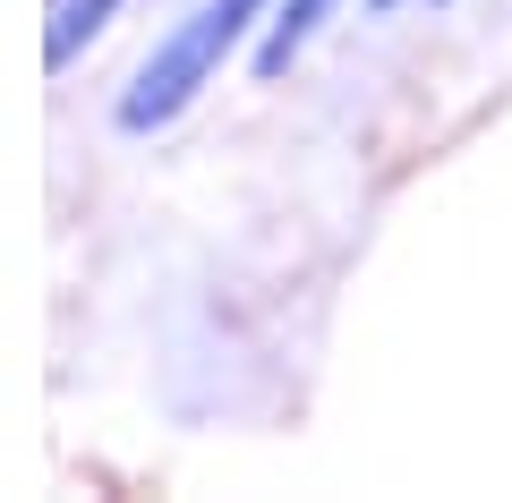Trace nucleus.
I'll return each instance as SVG.
<instances>
[{
	"instance_id": "f257e3e1",
	"label": "nucleus",
	"mask_w": 512,
	"mask_h": 503,
	"mask_svg": "<svg viewBox=\"0 0 512 503\" xmlns=\"http://www.w3.org/2000/svg\"><path fill=\"white\" fill-rule=\"evenodd\" d=\"M256 18H274V0H205V9H188V18L146 52V69L128 77V94H120V128H128V137H154V128H171V120H180V111L222 77V60L248 43Z\"/></svg>"
},
{
	"instance_id": "7ed1b4c3",
	"label": "nucleus",
	"mask_w": 512,
	"mask_h": 503,
	"mask_svg": "<svg viewBox=\"0 0 512 503\" xmlns=\"http://www.w3.org/2000/svg\"><path fill=\"white\" fill-rule=\"evenodd\" d=\"M111 9H120V0H60V9H52V35H43V60H52V69H69V60L111 26Z\"/></svg>"
},
{
	"instance_id": "20e7f679",
	"label": "nucleus",
	"mask_w": 512,
	"mask_h": 503,
	"mask_svg": "<svg viewBox=\"0 0 512 503\" xmlns=\"http://www.w3.org/2000/svg\"><path fill=\"white\" fill-rule=\"evenodd\" d=\"M367 9H393V0H367Z\"/></svg>"
},
{
	"instance_id": "f03ea898",
	"label": "nucleus",
	"mask_w": 512,
	"mask_h": 503,
	"mask_svg": "<svg viewBox=\"0 0 512 503\" xmlns=\"http://www.w3.org/2000/svg\"><path fill=\"white\" fill-rule=\"evenodd\" d=\"M333 18V0H274L265 43H256V77H291V60L316 43V26Z\"/></svg>"
}]
</instances>
